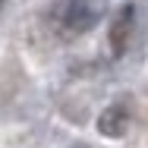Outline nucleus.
<instances>
[{
    "mask_svg": "<svg viewBox=\"0 0 148 148\" xmlns=\"http://www.w3.org/2000/svg\"><path fill=\"white\" fill-rule=\"evenodd\" d=\"M104 13H107V0H66L60 3L57 16L66 35H82V32L95 29Z\"/></svg>",
    "mask_w": 148,
    "mask_h": 148,
    "instance_id": "1",
    "label": "nucleus"
},
{
    "mask_svg": "<svg viewBox=\"0 0 148 148\" xmlns=\"http://www.w3.org/2000/svg\"><path fill=\"white\" fill-rule=\"evenodd\" d=\"M132 22H136L132 6H129V3L120 6L117 16H114V22H110V47H114V54H123V51H126L129 35H132Z\"/></svg>",
    "mask_w": 148,
    "mask_h": 148,
    "instance_id": "2",
    "label": "nucleus"
},
{
    "mask_svg": "<svg viewBox=\"0 0 148 148\" xmlns=\"http://www.w3.org/2000/svg\"><path fill=\"white\" fill-rule=\"evenodd\" d=\"M126 126H129V110H126V104H110L101 120H98V129L107 136V139H120L123 132H126Z\"/></svg>",
    "mask_w": 148,
    "mask_h": 148,
    "instance_id": "3",
    "label": "nucleus"
},
{
    "mask_svg": "<svg viewBox=\"0 0 148 148\" xmlns=\"http://www.w3.org/2000/svg\"><path fill=\"white\" fill-rule=\"evenodd\" d=\"M0 3H3V0H0Z\"/></svg>",
    "mask_w": 148,
    "mask_h": 148,
    "instance_id": "4",
    "label": "nucleus"
}]
</instances>
